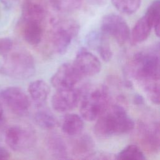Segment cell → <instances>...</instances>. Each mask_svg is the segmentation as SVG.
I'll return each instance as SVG.
<instances>
[{
  "label": "cell",
  "instance_id": "obj_1",
  "mask_svg": "<svg viewBox=\"0 0 160 160\" xmlns=\"http://www.w3.org/2000/svg\"><path fill=\"white\" fill-rule=\"evenodd\" d=\"M131 69L151 101L159 98V43L142 50L133 56Z\"/></svg>",
  "mask_w": 160,
  "mask_h": 160
},
{
  "label": "cell",
  "instance_id": "obj_2",
  "mask_svg": "<svg viewBox=\"0 0 160 160\" xmlns=\"http://www.w3.org/2000/svg\"><path fill=\"white\" fill-rule=\"evenodd\" d=\"M97 119L94 133L99 138L128 133L134 129L135 125L126 109L119 104H109Z\"/></svg>",
  "mask_w": 160,
  "mask_h": 160
},
{
  "label": "cell",
  "instance_id": "obj_3",
  "mask_svg": "<svg viewBox=\"0 0 160 160\" xmlns=\"http://www.w3.org/2000/svg\"><path fill=\"white\" fill-rule=\"evenodd\" d=\"M2 74L17 79H26L35 72V63L32 55L26 49L12 48L6 55L0 68Z\"/></svg>",
  "mask_w": 160,
  "mask_h": 160
},
{
  "label": "cell",
  "instance_id": "obj_4",
  "mask_svg": "<svg viewBox=\"0 0 160 160\" xmlns=\"http://www.w3.org/2000/svg\"><path fill=\"white\" fill-rule=\"evenodd\" d=\"M51 23L49 35L51 47L54 52L63 54L78 36L79 25L75 20L71 19H54Z\"/></svg>",
  "mask_w": 160,
  "mask_h": 160
},
{
  "label": "cell",
  "instance_id": "obj_5",
  "mask_svg": "<svg viewBox=\"0 0 160 160\" xmlns=\"http://www.w3.org/2000/svg\"><path fill=\"white\" fill-rule=\"evenodd\" d=\"M110 96L107 87L99 86L84 94L80 105L81 117L88 121L96 119L109 106Z\"/></svg>",
  "mask_w": 160,
  "mask_h": 160
},
{
  "label": "cell",
  "instance_id": "obj_6",
  "mask_svg": "<svg viewBox=\"0 0 160 160\" xmlns=\"http://www.w3.org/2000/svg\"><path fill=\"white\" fill-rule=\"evenodd\" d=\"M36 141L35 132L29 127L15 125L9 128L6 131V143L14 151L22 152L29 150L34 146Z\"/></svg>",
  "mask_w": 160,
  "mask_h": 160
},
{
  "label": "cell",
  "instance_id": "obj_7",
  "mask_svg": "<svg viewBox=\"0 0 160 160\" xmlns=\"http://www.w3.org/2000/svg\"><path fill=\"white\" fill-rule=\"evenodd\" d=\"M101 31L106 36H110L120 45L129 38L130 29L127 22L120 16L109 14L104 16L101 23Z\"/></svg>",
  "mask_w": 160,
  "mask_h": 160
},
{
  "label": "cell",
  "instance_id": "obj_8",
  "mask_svg": "<svg viewBox=\"0 0 160 160\" xmlns=\"http://www.w3.org/2000/svg\"><path fill=\"white\" fill-rule=\"evenodd\" d=\"M0 98L8 108L14 114H26L31 105L29 97L21 88L15 86L6 87L0 92Z\"/></svg>",
  "mask_w": 160,
  "mask_h": 160
},
{
  "label": "cell",
  "instance_id": "obj_9",
  "mask_svg": "<svg viewBox=\"0 0 160 160\" xmlns=\"http://www.w3.org/2000/svg\"><path fill=\"white\" fill-rule=\"evenodd\" d=\"M82 76L72 63L61 64L51 79L53 87L58 89L74 88Z\"/></svg>",
  "mask_w": 160,
  "mask_h": 160
},
{
  "label": "cell",
  "instance_id": "obj_10",
  "mask_svg": "<svg viewBox=\"0 0 160 160\" xmlns=\"http://www.w3.org/2000/svg\"><path fill=\"white\" fill-rule=\"evenodd\" d=\"M80 98L81 92L74 87L58 89L51 99L52 107L57 112H64L76 107Z\"/></svg>",
  "mask_w": 160,
  "mask_h": 160
},
{
  "label": "cell",
  "instance_id": "obj_11",
  "mask_svg": "<svg viewBox=\"0 0 160 160\" xmlns=\"http://www.w3.org/2000/svg\"><path fill=\"white\" fill-rule=\"evenodd\" d=\"M159 124L158 122H140L138 127L139 142L148 151L156 152L159 150Z\"/></svg>",
  "mask_w": 160,
  "mask_h": 160
},
{
  "label": "cell",
  "instance_id": "obj_12",
  "mask_svg": "<svg viewBox=\"0 0 160 160\" xmlns=\"http://www.w3.org/2000/svg\"><path fill=\"white\" fill-rule=\"evenodd\" d=\"M72 64L82 77L96 75L101 68L99 59L84 48L79 51Z\"/></svg>",
  "mask_w": 160,
  "mask_h": 160
},
{
  "label": "cell",
  "instance_id": "obj_13",
  "mask_svg": "<svg viewBox=\"0 0 160 160\" xmlns=\"http://www.w3.org/2000/svg\"><path fill=\"white\" fill-rule=\"evenodd\" d=\"M70 142V152L79 159L92 158L94 152L95 144L92 138L86 134H79L73 136Z\"/></svg>",
  "mask_w": 160,
  "mask_h": 160
},
{
  "label": "cell",
  "instance_id": "obj_14",
  "mask_svg": "<svg viewBox=\"0 0 160 160\" xmlns=\"http://www.w3.org/2000/svg\"><path fill=\"white\" fill-rule=\"evenodd\" d=\"M20 30L25 41L31 45H38L43 38V22L21 18Z\"/></svg>",
  "mask_w": 160,
  "mask_h": 160
},
{
  "label": "cell",
  "instance_id": "obj_15",
  "mask_svg": "<svg viewBox=\"0 0 160 160\" xmlns=\"http://www.w3.org/2000/svg\"><path fill=\"white\" fill-rule=\"evenodd\" d=\"M86 42L89 47L98 51L103 61L108 62L111 59L112 52L108 36L101 31H94L89 32L86 37Z\"/></svg>",
  "mask_w": 160,
  "mask_h": 160
},
{
  "label": "cell",
  "instance_id": "obj_16",
  "mask_svg": "<svg viewBox=\"0 0 160 160\" xmlns=\"http://www.w3.org/2000/svg\"><path fill=\"white\" fill-rule=\"evenodd\" d=\"M152 28V21L146 13L136 22L130 32L131 43L135 45L144 41L149 36Z\"/></svg>",
  "mask_w": 160,
  "mask_h": 160
},
{
  "label": "cell",
  "instance_id": "obj_17",
  "mask_svg": "<svg viewBox=\"0 0 160 160\" xmlns=\"http://www.w3.org/2000/svg\"><path fill=\"white\" fill-rule=\"evenodd\" d=\"M46 146L49 152L54 158L57 159L68 158V147L60 135L56 133L50 134L46 138Z\"/></svg>",
  "mask_w": 160,
  "mask_h": 160
},
{
  "label": "cell",
  "instance_id": "obj_18",
  "mask_svg": "<svg viewBox=\"0 0 160 160\" xmlns=\"http://www.w3.org/2000/svg\"><path fill=\"white\" fill-rule=\"evenodd\" d=\"M49 91V85L42 79L31 82L28 87L30 97L38 107L42 106L48 97Z\"/></svg>",
  "mask_w": 160,
  "mask_h": 160
},
{
  "label": "cell",
  "instance_id": "obj_19",
  "mask_svg": "<svg viewBox=\"0 0 160 160\" xmlns=\"http://www.w3.org/2000/svg\"><path fill=\"white\" fill-rule=\"evenodd\" d=\"M84 122L81 116L76 114H66L62 120L61 129L66 135L73 137L82 133Z\"/></svg>",
  "mask_w": 160,
  "mask_h": 160
},
{
  "label": "cell",
  "instance_id": "obj_20",
  "mask_svg": "<svg viewBox=\"0 0 160 160\" xmlns=\"http://www.w3.org/2000/svg\"><path fill=\"white\" fill-rule=\"evenodd\" d=\"M38 110L34 115L35 122L41 128L44 129H52L58 125V121L54 114L48 109L41 108Z\"/></svg>",
  "mask_w": 160,
  "mask_h": 160
},
{
  "label": "cell",
  "instance_id": "obj_21",
  "mask_svg": "<svg viewBox=\"0 0 160 160\" xmlns=\"http://www.w3.org/2000/svg\"><path fill=\"white\" fill-rule=\"evenodd\" d=\"M116 158L118 159L143 160L146 159V156L138 146L129 144L119 152Z\"/></svg>",
  "mask_w": 160,
  "mask_h": 160
},
{
  "label": "cell",
  "instance_id": "obj_22",
  "mask_svg": "<svg viewBox=\"0 0 160 160\" xmlns=\"http://www.w3.org/2000/svg\"><path fill=\"white\" fill-rule=\"evenodd\" d=\"M111 2L119 12L126 14H132L139 8L141 0H111Z\"/></svg>",
  "mask_w": 160,
  "mask_h": 160
},
{
  "label": "cell",
  "instance_id": "obj_23",
  "mask_svg": "<svg viewBox=\"0 0 160 160\" xmlns=\"http://www.w3.org/2000/svg\"><path fill=\"white\" fill-rule=\"evenodd\" d=\"M146 13L151 18L155 34L158 37L160 34V1L154 0L148 7Z\"/></svg>",
  "mask_w": 160,
  "mask_h": 160
},
{
  "label": "cell",
  "instance_id": "obj_24",
  "mask_svg": "<svg viewBox=\"0 0 160 160\" xmlns=\"http://www.w3.org/2000/svg\"><path fill=\"white\" fill-rule=\"evenodd\" d=\"M82 0H49L51 5L58 11L69 12L81 6Z\"/></svg>",
  "mask_w": 160,
  "mask_h": 160
},
{
  "label": "cell",
  "instance_id": "obj_25",
  "mask_svg": "<svg viewBox=\"0 0 160 160\" xmlns=\"http://www.w3.org/2000/svg\"><path fill=\"white\" fill-rule=\"evenodd\" d=\"M12 48V41L11 39L8 38H0V55H6Z\"/></svg>",
  "mask_w": 160,
  "mask_h": 160
},
{
  "label": "cell",
  "instance_id": "obj_26",
  "mask_svg": "<svg viewBox=\"0 0 160 160\" xmlns=\"http://www.w3.org/2000/svg\"><path fill=\"white\" fill-rule=\"evenodd\" d=\"M0 2L6 8L10 9L16 6L18 3L19 0H0Z\"/></svg>",
  "mask_w": 160,
  "mask_h": 160
},
{
  "label": "cell",
  "instance_id": "obj_27",
  "mask_svg": "<svg viewBox=\"0 0 160 160\" xmlns=\"http://www.w3.org/2000/svg\"><path fill=\"white\" fill-rule=\"evenodd\" d=\"M11 154L9 152L4 148L0 147V159H9Z\"/></svg>",
  "mask_w": 160,
  "mask_h": 160
},
{
  "label": "cell",
  "instance_id": "obj_28",
  "mask_svg": "<svg viewBox=\"0 0 160 160\" xmlns=\"http://www.w3.org/2000/svg\"><path fill=\"white\" fill-rule=\"evenodd\" d=\"M134 102L137 105H141L144 103V98L142 96L136 94L134 96Z\"/></svg>",
  "mask_w": 160,
  "mask_h": 160
},
{
  "label": "cell",
  "instance_id": "obj_29",
  "mask_svg": "<svg viewBox=\"0 0 160 160\" xmlns=\"http://www.w3.org/2000/svg\"><path fill=\"white\" fill-rule=\"evenodd\" d=\"M2 115H3V109H2V106L0 102V121L1 120L2 118Z\"/></svg>",
  "mask_w": 160,
  "mask_h": 160
},
{
  "label": "cell",
  "instance_id": "obj_30",
  "mask_svg": "<svg viewBox=\"0 0 160 160\" xmlns=\"http://www.w3.org/2000/svg\"><path fill=\"white\" fill-rule=\"evenodd\" d=\"M91 1H92V2H95V3H100L101 2H102L103 0H90Z\"/></svg>",
  "mask_w": 160,
  "mask_h": 160
}]
</instances>
